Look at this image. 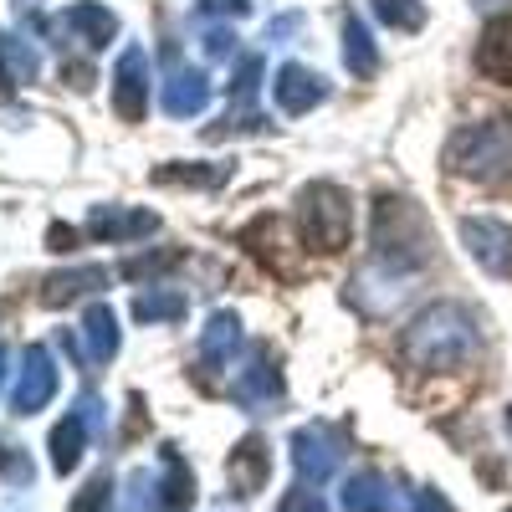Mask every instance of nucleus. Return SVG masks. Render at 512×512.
<instances>
[{"mask_svg": "<svg viewBox=\"0 0 512 512\" xmlns=\"http://www.w3.org/2000/svg\"><path fill=\"white\" fill-rule=\"evenodd\" d=\"M477 67L492 77V82H507L512 88V16H497L482 36V47H477Z\"/></svg>", "mask_w": 512, "mask_h": 512, "instance_id": "obj_6", "label": "nucleus"}, {"mask_svg": "<svg viewBox=\"0 0 512 512\" xmlns=\"http://www.w3.org/2000/svg\"><path fill=\"white\" fill-rule=\"evenodd\" d=\"M451 164L477 180H502L512 175V118H492L482 128H466L451 144Z\"/></svg>", "mask_w": 512, "mask_h": 512, "instance_id": "obj_2", "label": "nucleus"}, {"mask_svg": "<svg viewBox=\"0 0 512 512\" xmlns=\"http://www.w3.org/2000/svg\"><path fill=\"white\" fill-rule=\"evenodd\" d=\"M507 425H512V410H507Z\"/></svg>", "mask_w": 512, "mask_h": 512, "instance_id": "obj_14", "label": "nucleus"}, {"mask_svg": "<svg viewBox=\"0 0 512 512\" xmlns=\"http://www.w3.org/2000/svg\"><path fill=\"white\" fill-rule=\"evenodd\" d=\"M461 231H466V241H472V251H477V262H482V267L512 277V226H497V221H466Z\"/></svg>", "mask_w": 512, "mask_h": 512, "instance_id": "obj_5", "label": "nucleus"}, {"mask_svg": "<svg viewBox=\"0 0 512 512\" xmlns=\"http://www.w3.org/2000/svg\"><path fill=\"white\" fill-rule=\"evenodd\" d=\"M277 512H328V507H323V497H318V492L297 487V492H287V497L277 502Z\"/></svg>", "mask_w": 512, "mask_h": 512, "instance_id": "obj_12", "label": "nucleus"}, {"mask_svg": "<svg viewBox=\"0 0 512 512\" xmlns=\"http://www.w3.org/2000/svg\"><path fill=\"white\" fill-rule=\"evenodd\" d=\"M415 512H456V507H451V502H446L436 487H425V492L415 497Z\"/></svg>", "mask_w": 512, "mask_h": 512, "instance_id": "obj_13", "label": "nucleus"}, {"mask_svg": "<svg viewBox=\"0 0 512 512\" xmlns=\"http://www.w3.org/2000/svg\"><path fill=\"white\" fill-rule=\"evenodd\" d=\"M344 512H395V487L379 472H359L344 487Z\"/></svg>", "mask_w": 512, "mask_h": 512, "instance_id": "obj_8", "label": "nucleus"}, {"mask_svg": "<svg viewBox=\"0 0 512 512\" xmlns=\"http://www.w3.org/2000/svg\"><path fill=\"white\" fill-rule=\"evenodd\" d=\"M72 512H108V482L93 477L88 487H82V497L72 502Z\"/></svg>", "mask_w": 512, "mask_h": 512, "instance_id": "obj_11", "label": "nucleus"}, {"mask_svg": "<svg viewBox=\"0 0 512 512\" xmlns=\"http://www.w3.org/2000/svg\"><path fill=\"white\" fill-rule=\"evenodd\" d=\"M52 390H57V374H52L47 354L31 349V354H26V369H21V384H16V410H21V415L41 410V405L52 400Z\"/></svg>", "mask_w": 512, "mask_h": 512, "instance_id": "obj_7", "label": "nucleus"}, {"mask_svg": "<svg viewBox=\"0 0 512 512\" xmlns=\"http://www.w3.org/2000/svg\"><path fill=\"white\" fill-rule=\"evenodd\" d=\"M507 512H512V507H507Z\"/></svg>", "mask_w": 512, "mask_h": 512, "instance_id": "obj_15", "label": "nucleus"}, {"mask_svg": "<svg viewBox=\"0 0 512 512\" xmlns=\"http://www.w3.org/2000/svg\"><path fill=\"white\" fill-rule=\"evenodd\" d=\"M472 349H477V333H472V318H466L461 308H436L410 333V354L425 369H456Z\"/></svg>", "mask_w": 512, "mask_h": 512, "instance_id": "obj_1", "label": "nucleus"}, {"mask_svg": "<svg viewBox=\"0 0 512 512\" xmlns=\"http://www.w3.org/2000/svg\"><path fill=\"white\" fill-rule=\"evenodd\" d=\"M292 456H297V472H303L308 482H323L333 466H338V451L328 446L323 431H297L292 436Z\"/></svg>", "mask_w": 512, "mask_h": 512, "instance_id": "obj_9", "label": "nucleus"}, {"mask_svg": "<svg viewBox=\"0 0 512 512\" xmlns=\"http://www.w3.org/2000/svg\"><path fill=\"white\" fill-rule=\"evenodd\" d=\"M303 205H308V210H303V216H308V236H313L318 251H333L338 241L349 236V205H344V195H338V190L318 185Z\"/></svg>", "mask_w": 512, "mask_h": 512, "instance_id": "obj_3", "label": "nucleus"}, {"mask_svg": "<svg viewBox=\"0 0 512 512\" xmlns=\"http://www.w3.org/2000/svg\"><path fill=\"white\" fill-rule=\"evenodd\" d=\"M226 477H231L236 497L262 492V487H267V477H272V456H267V441H262V436H246V441L231 451V461H226Z\"/></svg>", "mask_w": 512, "mask_h": 512, "instance_id": "obj_4", "label": "nucleus"}, {"mask_svg": "<svg viewBox=\"0 0 512 512\" xmlns=\"http://www.w3.org/2000/svg\"><path fill=\"white\" fill-rule=\"evenodd\" d=\"M82 441H88V405L72 410L57 431H52V466H57V472H72V466H77Z\"/></svg>", "mask_w": 512, "mask_h": 512, "instance_id": "obj_10", "label": "nucleus"}]
</instances>
